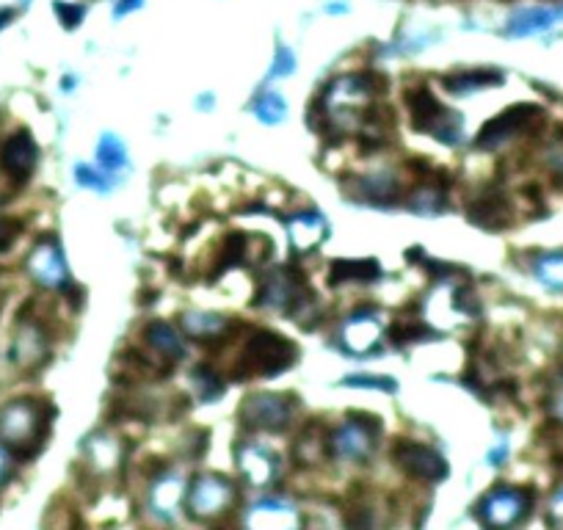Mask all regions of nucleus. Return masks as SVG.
<instances>
[{
  "instance_id": "25",
  "label": "nucleus",
  "mask_w": 563,
  "mask_h": 530,
  "mask_svg": "<svg viewBox=\"0 0 563 530\" xmlns=\"http://www.w3.org/2000/svg\"><path fill=\"white\" fill-rule=\"evenodd\" d=\"M470 219L472 224L478 227H489V230H497L508 221V205L506 196L497 194V191H489V194L478 196L470 205Z\"/></svg>"
},
{
  "instance_id": "3",
  "label": "nucleus",
  "mask_w": 563,
  "mask_h": 530,
  "mask_svg": "<svg viewBox=\"0 0 563 530\" xmlns=\"http://www.w3.org/2000/svg\"><path fill=\"white\" fill-rule=\"evenodd\" d=\"M45 426V409L31 398H17L0 406V442H6L9 448L25 450L28 445L36 448L45 434Z\"/></svg>"
},
{
  "instance_id": "26",
  "label": "nucleus",
  "mask_w": 563,
  "mask_h": 530,
  "mask_svg": "<svg viewBox=\"0 0 563 530\" xmlns=\"http://www.w3.org/2000/svg\"><path fill=\"white\" fill-rule=\"evenodd\" d=\"M326 453H329V434H326L318 423H312L299 437L296 448H293V456H296V461L304 464V467L321 464V461L326 459Z\"/></svg>"
},
{
  "instance_id": "19",
  "label": "nucleus",
  "mask_w": 563,
  "mask_h": 530,
  "mask_svg": "<svg viewBox=\"0 0 563 530\" xmlns=\"http://www.w3.org/2000/svg\"><path fill=\"white\" fill-rule=\"evenodd\" d=\"M288 232L290 241H293V249L301 254H310L329 235V227H326V219H323L321 213H296V216L288 219Z\"/></svg>"
},
{
  "instance_id": "36",
  "label": "nucleus",
  "mask_w": 563,
  "mask_h": 530,
  "mask_svg": "<svg viewBox=\"0 0 563 530\" xmlns=\"http://www.w3.org/2000/svg\"><path fill=\"white\" fill-rule=\"evenodd\" d=\"M53 9H56V14L61 17V23L67 25V28H75V25L83 20V14H86V9L78 6V3H61V0L53 3Z\"/></svg>"
},
{
  "instance_id": "30",
  "label": "nucleus",
  "mask_w": 563,
  "mask_h": 530,
  "mask_svg": "<svg viewBox=\"0 0 563 530\" xmlns=\"http://www.w3.org/2000/svg\"><path fill=\"white\" fill-rule=\"evenodd\" d=\"M97 158H100V166H103V172H108V174L122 172V169L127 166L125 144L116 139L114 133H105L103 139H100V150H97Z\"/></svg>"
},
{
  "instance_id": "17",
  "label": "nucleus",
  "mask_w": 563,
  "mask_h": 530,
  "mask_svg": "<svg viewBox=\"0 0 563 530\" xmlns=\"http://www.w3.org/2000/svg\"><path fill=\"white\" fill-rule=\"evenodd\" d=\"M343 343L351 354L365 357L370 351H376L381 343V323L370 310L354 312L343 326Z\"/></svg>"
},
{
  "instance_id": "4",
  "label": "nucleus",
  "mask_w": 563,
  "mask_h": 530,
  "mask_svg": "<svg viewBox=\"0 0 563 530\" xmlns=\"http://www.w3.org/2000/svg\"><path fill=\"white\" fill-rule=\"evenodd\" d=\"M406 103L412 111V125L423 133L437 136L445 144H456L461 139V119L450 114L445 105L437 103V97L428 92L426 86H417L406 94Z\"/></svg>"
},
{
  "instance_id": "2",
  "label": "nucleus",
  "mask_w": 563,
  "mask_h": 530,
  "mask_svg": "<svg viewBox=\"0 0 563 530\" xmlns=\"http://www.w3.org/2000/svg\"><path fill=\"white\" fill-rule=\"evenodd\" d=\"M293 362H296V346L285 337L260 329V332H252V337L243 343L235 379H254V376L271 379L276 373L288 370Z\"/></svg>"
},
{
  "instance_id": "16",
  "label": "nucleus",
  "mask_w": 563,
  "mask_h": 530,
  "mask_svg": "<svg viewBox=\"0 0 563 530\" xmlns=\"http://www.w3.org/2000/svg\"><path fill=\"white\" fill-rule=\"evenodd\" d=\"M238 470H241L246 484L268 486L274 484L276 475H279V461L268 448L246 442L238 448Z\"/></svg>"
},
{
  "instance_id": "9",
  "label": "nucleus",
  "mask_w": 563,
  "mask_h": 530,
  "mask_svg": "<svg viewBox=\"0 0 563 530\" xmlns=\"http://www.w3.org/2000/svg\"><path fill=\"white\" fill-rule=\"evenodd\" d=\"M533 495L514 486H497L478 503V517L489 528H511L528 517Z\"/></svg>"
},
{
  "instance_id": "15",
  "label": "nucleus",
  "mask_w": 563,
  "mask_h": 530,
  "mask_svg": "<svg viewBox=\"0 0 563 530\" xmlns=\"http://www.w3.org/2000/svg\"><path fill=\"white\" fill-rule=\"evenodd\" d=\"M36 158H39V150H36V141L31 139L28 130H17L0 147V169L12 174L14 180H25L28 174L34 172Z\"/></svg>"
},
{
  "instance_id": "29",
  "label": "nucleus",
  "mask_w": 563,
  "mask_h": 530,
  "mask_svg": "<svg viewBox=\"0 0 563 530\" xmlns=\"http://www.w3.org/2000/svg\"><path fill=\"white\" fill-rule=\"evenodd\" d=\"M533 274L539 277L541 285L550 290H561L563 293V252L539 254L533 260Z\"/></svg>"
},
{
  "instance_id": "35",
  "label": "nucleus",
  "mask_w": 563,
  "mask_h": 530,
  "mask_svg": "<svg viewBox=\"0 0 563 530\" xmlns=\"http://www.w3.org/2000/svg\"><path fill=\"white\" fill-rule=\"evenodd\" d=\"M75 174H78V183L86 185V188H94V191H103V194L105 191H111L116 183V180H108V177H111L108 172H94L89 166H78Z\"/></svg>"
},
{
  "instance_id": "24",
  "label": "nucleus",
  "mask_w": 563,
  "mask_h": 530,
  "mask_svg": "<svg viewBox=\"0 0 563 530\" xmlns=\"http://www.w3.org/2000/svg\"><path fill=\"white\" fill-rule=\"evenodd\" d=\"M183 332H188L196 340H219L230 332V321L224 315H216V312H183Z\"/></svg>"
},
{
  "instance_id": "11",
  "label": "nucleus",
  "mask_w": 563,
  "mask_h": 530,
  "mask_svg": "<svg viewBox=\"0 0 563 530\" xmlns=\"http://www.w3.org/2000/svg\"><path fill=\"white\" fill-rule=\"evenodd\" d=\"M304 299H307V285H304V279H301L296 271H290V268H279V271L265 274L263 288H260V296H257V301H260L263 307L276 312L299 310L301 304H304Z\"/></svg>"
},
{
  "instance_id": "42",
  "label": "nucleus",
  "mask_w": 563,
  "mask_h": 530,
  "mask_svg": "<svg viewBox=\"0 0 563 530\" xmlns=\"http://www.w3.org/2000/svg\"><path fill=\"white\" fill-rule=\"evenodd\" d=\"M552 415L558 417V420H563V384L558 387V392L552 395Z\"/></svg>"
},
{
  "instance_id": "37",
  "label": "nucleus",
  "mask_w": 563,
  "mask_h": 530,
  "mask_svg": "<svg viewBox=\"0 0 563 530\" xmlns=\"http://www.w3.org/2000/svg\"><path fill=\"white\" fill-rule=\"evenodd\" d=\"M20 232H23V224L17 219H0V252L12 249L14 241L20 238Z\"/></svg>"
},
{
  "instance_id": "10",
  "label": "nucleus",
  "mask_w": 563,
  "mask_h": 530,
  "mask_svg": "<svg viewBox=\"0 0 563 530\" xmlns=\"http://www.w3.org/2000/svg\"><path fill=\"white\" fill-rule=\"evenodd\" d=\"M392 459L398 461L403 473L412 475L417 481L426 484H437L448 475V464L439 456L437 450L428 448L423 442H412V439H398L392 448Z\"/></svg>"
},
{
  "instance_id": "39",
  "label": "nucleus",
  "mask_w": 563,
  "mask_h": 530,
  "mask_svg": "<svg viewBox=\"0 0 563 530\" xmlns=\"http://www.w3.org/2000/svg\"><path fill=\"white\" fill-rule=\"evenodd\" d=\"M343 384H348V387H373V390H384V392L395 390V381L373 379V376H354V379H345Z\"/></svg>"
},
{
  "instance_id": "23",
  "label": "nucleus",
  "mask_w": 563,
  "mask_h": 530,
  "mask_svg": "<svg viewBox=\"0 0 563 530\" xmlns=\"http://www.w3.org/2000/svg\"><path fill=\"white\" fill-rule=\"evenodd\" d=\"M147 346L155 351V357H161L166 365H174L177 359L183 357V340L180 332L174 329L172 323L155 321L147 326Z\"/></svg>"
},
{
  "instance_id": "13",
  "label": "nucleus",
  "mask_w": 563,
  "mask_h": 530,
  "mask_svg": "<svg viewBox=\"0 0 563 530\" xmlns=\"http://www.w3.org/2000/svg\"><path fill=\"white\" fill-rule=\"evenodd\" d=\"M50 343H47V332L31 318H23L12 340V362L17 368L34 370L47 359Z\"/></svg>"
},
{
  "instance_id": "7",
  "label": "nucleus",
  "mask_w": 563,
  "mask_h": 530,
  "mask_svg": "<svg viewBox=\"0 0 563 530\" xmlns=\"http://www.w3.org/2000/svg\"><path fill=\"white\" fill-rule=\"evenodd\" d=\"M296 412V404L290 395H274V392H257L249 395L238 409V417L246 428L254 431H282L290 426Z\"/></svg>"
},
{
  "instance_id": "27",
  "label": "nucleus",
  "mask_w": 563,
  "mask_h": 530,
  "mask_svg": "<svg viewBox=\"0 0 563 530\" xmlns=\"http://www.w3.org/2000/svg\"><path fill=\"white\" fill-rule=\"evenodd\" d=\"M442 83H445V89L453 94H470V92H478V89H486V86L503 83V75L495 70H470V72L448 75Z\"/></svg>"
},
{
  "instance_id": "44",
  "label": "nucleus",
  "mask_w": 563,
  "mask_h": 530,
  "mask_svg": "<svg viewBox=\"0 0 563 530\" xmlns=\"http://www.w3.org/2000/svg\"><path fill=\"white\" fill-rule=\"evenodd\" d=\"M14 17V9H0V28H6Z\"/></svg>"
},
{
  "instance_id": "31",
  "label": "nucleus",
  "mask_w": 563,
  "mask_h": 530,
  "mask_svg": "<svg viewBox=\"0 0 563 530\" xmlns=\"http://www.w3.org/2000/svg\"><path fill=\"white\" fill-rule=\"evenodd\" d=\"M254 114L265 125H276L288 116V103L282 100V94L276 92H263L254 100Z\"/></svg>"
},
{
  "instance_id": "43",
  "label": "nucleus",
  "mask_w": 563,
  "mask_h": 530,
  "mask_svg": "<svg viewBox=\"0 0 563 530\" xmlns=\"http://www.w3.org/2000/svg\"><path fill=\"white\" fill-rule=\"evenodd\" d=\"M6 470H9V456H6V450L0 448V481H3Z\"/></svg>"
},
{
  "instance_id": "6",
  "label": "nucleus",
  "mask_w": 563,
  "mask_h": 530,
  "mask_svg": "<svg viewBox=\"0 0 563 530\" xmlns=\"http://www.w3.org/2000/svg\"><path fill=\"white\" fill-rule=\"evenodd\" d=\"M238 500V489L224 475H199L188 492V514L196 519H219Z\"/></svg>"
},
{
  "instance_id": "21",
  "label": "nucleus",
  "mask_w": 563,
  "mask_h": 530,
  "mask_svg": "<svg viewBox=\"0 0 563 530\" xmlns=\"http://www.w3.org/2000/svg\"><path fill=\"white\" fill-rule=\"evenodd\" d=\"M183 500V478L177 473L161 475L150 489V508L155 517L163 522H174L177 519V508Z\"/></svg>"
},
{
  "instance_id": "12",
  "label": "nucleus",
  "mask_w": 563,
  "mask_h": 530,
  "mask_svg": "<svg viewBox=\"0 0 563 530\" xmlns=\"http://www.w3.org/2000/svg\"><path fill=\"white\" fill-rule=\"evenodd\" d=\"M25 271L42 288H67V260L53 238H45L34 246V252L25 260Z\"/></svg>"
},
{
  "instance_id": "41",
  "label": "nucleus",
  "mask_w": 563,
  "mask_h": 530,
  "mask_svg": "<svg viewBox=\"0 0 563 530\" xmlns=\"http://www.w3.org/2000/svg\"><path fill=\"white\" fill-rule=\"evenodd\" d=\"M141 3H144V0H116L114 14H116V17H125V14L141 9Z\"/></svg>"
},
{
  "instance_id": "34",
  "label": "nucleus",
  "mask_w": 563,
  "mask_h": 530,
  "mask_svg": "<svg viewBox=\"0 0 563 530\" xmlns=\"http://www.w3.org/2000/svg\"><path fill=\"white\" fill-rule=\"evenodd\" d=\"M191 381H194V392L202 398V401H213V398H219L224 387H221V381L216 379V373L207 368H196L191 373Z\"/></svg>"
},
{
  "instance_id": "32",
  "label": "nucleus",
  "mask_w": 563,
  "mask_h": 530,
  "mask_svg": "<svg viewBox=\"0 0 563 530\" xmlns=\"http://www.w3.org/2000/svg\"><path fill=\"white\" fill-rule=\"evenodd\" d=\"M539 163L555 177H563V130L555 133L539 152Z\"/></svg>"
},
{
  "instance_id": "38",
  "label": "nucleus",
  "mask_w": 563,
  "mask_h": 530,
  "mask_svg": "<svg viewBox=\"0 0 563 530\" xmlns=\"http://www.w3.org/2000/svg\"><path fill=\"white\" fill-rule=\"evenodd\" d=\"M293 67H296V58H293V53H290L288 47H279V50H276L271 78H285V75L293 72Z\"/></svg>"
},
{
  "instance_id": "20",
  "label": "nucleus",
  "mask_w": 563,
  "mask_h": 530,
  "mask_svg": "<svg viewBox=\"0 0 563 530\" xmlns=\"http://www.w3.org/2000/svg\"><path fill=\"white\" fill-rule=\"evenodd\" d=\"M345 188L351 191V196H357L359 202H390L398 196L401 180L395 177V172H370L354 177Z\"/></svg>"
},
{
  "instance_id": "28",
  "label": "nucleus",
  "mask_w": 563,
  "mask_h": 530,
  "mask_svg": "<svg viewBox=\"0 0 563 530\" xmlns=\"http://www.w3.org/2000/svg\"><path fill=\"white\" fill-rule=\"evenodd\" d=\"M379 277V263L376 260H357V263H345L337 260L332 263L329 271V282L332 285H343V282H370Z\"/></svg>"
},
{
  "instance_id": "1",
  "label": "nucleus",
  "mask_w": 563,
  "mask_h": 530,
  "mask_svg": "<svg viewBox=\"0 0 563 530\" xmlns=\"http://www.w3.org/2000/svg\"><path fill=\"white\" fill-rule=\"evenodd\" d=\"M373 78L368 75H343L323 92V116L332 133H354L373 100Z\"/></svg>"
},
{
  "instance_id": "22",
  "label": "nucleus",
  "mask_w": 563,
  "mask_h": 530,
  "mask_svg": "<svg viewBox=\"0 0 563 530\" xmlns=\"http://www.w3.org/2000/svg\"><path fill=\"white\" fill-rule=\"evenodd\" d=\"M86 459H89V467L97 470V473H111L119 467V461H122V445H119V439H114L111 434H92V437L86 439Z\"/></svg>"
},
{
  "instance_id": "8",
  "label": "nucleus",
  "mask_w": 563,
  "mask_h": 530,
  "mask_svg": "<svg viewBox=\"0 0 563 530\" xmlns=\"http://www.w3.org/2000/svg\"><path fill=\"white\" fill-rule=\"evenodd\" d=\"M541 108L539 105H514L495 119H489L483 130L478 133V150H497L511 139H517L522 133H528L533 127L541 125Z\"/></svg>"
},
{
  "instance_id": "5",
  "label": "nucleus",
  "mask_w": 563,
  "mask_h": 530,
  "mask_svg": "<svg viewBox=\"0 0 563 530\" xmlns=\"http://www.w3.org/2000/svg\"><path fill=\"white\" fill-rule=\"evenodd\" d=\"M381 434L379 417H348L343 426L329 434V453L343 461H365L376 450Z\"/></svg>"
},
{
  "instance_id": "18",
  "label": "nucleus",
  "mask_w": 563,
  "mask_h": 530,
  "mask_svg": "<svg viewBox=\"0 0 563 530\" xmlns=\"http://www.w3.org/2000/svg\"><path fill=\"white\" fill-rule=\"evenodd\" d=\"M563 20V6H528L511 14L506 25L508 36H533L547 31L555 23Z\"/></svg>"
},
{
  "instance_id": "40",
  "label": "nucleus",
  "mask_w": 563,
  "mask_h": 530,
  "mask_svg": "<svg viewBox=\"0 0 563 530\" xmlns=\"http://www.w3.org/2000/svg\"><path fill=\"white\" fill-rule=\"evenodd\" d=\"M547 519H550V525H555V528H563V486L558 489V492H555V495H552Z\"/></svg>"
},
{
  "instance_id": "33",
  "label": "nucleus",
  "mask_w": 563,
  "mask_h": 530,
  "mask_svg": "<svg viewBox=\"0 0 563 530\" xmlns=\"http://www.w3.org/2000/svg\"><path fill=\"white\" fill-rule=\"evenodd\" d=\"M412 208L417 213H439L445 208V194L439 191L437 185H420L412 194Z\"/></svg>"
},
{
  "instance_id": "14",
  "label": "nucleus",
  "mask_w": 563,
  "mask_h": 530,
  "mask_svg": "<svg viewBox=\"0 0 563 530\" xmlns=\"http://www.w3.org/2000/svg\"><path fill=\"white\" fill-rule=\"evenodd\" d=\"M301 522L299 508L288 503V500H276V497H265V500H257L246 517H243V525L257 530H290L296 528Z\"/></svg>"
}]
</instances>
